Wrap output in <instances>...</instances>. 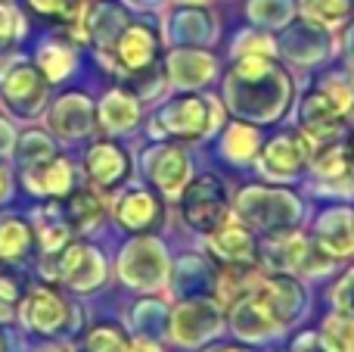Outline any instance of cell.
<instances>
[{
	"label": "cell",
	"instance_id": "cell-38",
	"mask_svg": "<svg viewBox=\"0 0 354 352\" xmlns=\"http://www.w3.org/2000/svg\"><path fill=\"white\" fill-rule=\"evenodd\" d=\"M289 352H333V349L326 346L324 337H320L317 331H305V334L295 337V343H292V349Z\"/></svg>",
	"mask_w": 354,
	"mask_h": 352
},
{
	"label": "cell",
	"instance_id": "cell-37",
	"mask_svg": "<svg viewBox=\"0 0 354 352\" xmlns=\"http://www.w3.org/2000/svg\"><path fill=\"white\" fill-rule=\"evenodd\" d=\"M333 303H336L339 312H348V315H354V268H351V272H345L342 281L333 287Z\"/></svg>",
	"mask_w": 354,
	"mask_h": 352
},
{
	"label": "cell",
	"instance_id": "cell-23",
	"mask_svg": "<svg viewBox=\"0 0 354 352\" xmlns=\"http://www.w3.org/2000/svg\"><path fill=\"white\" fill-rule=\"evenodd\" d=\"M62 209H66V218H68V225H72V231L87 234V231L100 228V222L106 218L109 206H106V197L100 193V187L91 184V187H75L66 197Z\"/></svg>",
	"mask_w": 354,
	"mask_h": 352
},
{
	"label": "cell",
	"instance_id": "cell-14",
	"mask_svg": "<svg viewBox=\"0 0 354 352\" xmlns=\"http://www.w3.org/2000/svg\"><path fill=\"white\" fill-rule=\"evenodd\" d=\"M205 247L221 265H255L261 259L252 228L236 215H230L221 228L205 234Z\"/></svg>",
	"mask_w": 354,
	"mask_h": 352
},
{
	"label": "cell",
	"instance_id": "cell-15",
	"mask_svg": "<svg viewBox=\"0 0 354 352\" xmlns=\"http://www.w3.org/2000/svg\"><path fill=\"white\" fill-rule=\"evenodd\" d=\"M97 125V106L87 94L81 91H68L50 106L47 116V128L50 134L62 137V141H81L87 137Z\"/></svg>",
	"mask_w": 354,
	"mask_h": 352
},
{
	"label": "cell",
	"instance_id": "cell-6",
	"mask_svg": "<svg viewBox=\"0 0 354 352\" xmlns=\"http://www.w3.org/2000/svg\"><path fill=\"white\" fill-rule=\"evenodd\" d=\"M168 249L156 237H137L118 256V274L134 290H156L168 278Z\"/></svg>",
	"mask_w": 354,
	"mask_h": 352
},
{
	"label": "cell",
	"instance_id": "cell-40",
	"mask_svg": "<svg viewBox=\"0 0 354 352\" xmlns=\"http://www.w3.org/2000/svg\"><path fill=\"white\" fill-rule=\"evenodd\" d=\"M16 150V128L10 118L0 116V156H10Z\"/></svg>",
	"mask_w": 354,
	"mask_h": 352
},
{
	"label": "cell",
	"instance_id": "cell-5",
	"mask_svg": "<svg viewBox=\"0 0 354 352\" xmlns=\"http://www.w3.org/2000/svg\"><path fill=\"white\" fill-rule=\"evenodd\" d=\"M180 212L183 222L196 231V234H212L214 228L233 215L227 191L214 175H202V178H189L187 187L180 191Z\"/></svg>",
	"mask_w": 354,
	"mask_h": 352
},
{
	"label": "cell",
	"instance_id": "cell-18",
	"mask_svg": "<svg viewBox=\"0 0 354 352\" xmlns=\"http://www.w3.org/2000/svg\"><path fill=\"white\" fill-rule=\"evenodd\" d=\"M22 181L31 193L37 197H68V193L78 187V178H75V166L66 159V156H53V159L41 162V166L22 168Z\"/></svg>",
	"mask_w": 354,
	"mask_h": 352
},
{
	"label": "cell",
	"instance_id": "cell-29",
	"mask_svg": "<svg viewBox=\"0 0 354 352\" xmlns=\"http://www.w3.org/2000/svg\"><path fill=\"white\" fill-rule=\"evenodd\" d=\"M324 337V343L333 352H354V315L348 312H333L324 318V328L317 331Z\"/></svg>",
	"mask_w": 354,
	"mask_h": 352
},
{
	"label": "cell",
	"instance_id": "cell-13",
	"mask_svg": "<svg viewBox=\"0 0 354 352\" xmlns=\"http://www.w3.org/2000/svg\"><path fill=\"white\" fill-rule=\"evenodd\" d=\"M308 156H311V150H308L301 131H289V134L274 137L258 153V172L268 181H295L301 168L308 166Z\"/></svg>",
	"mask_w": 354,
	"mask_h": 352
},
{
	"label": "cell",
	"instance_id": "cell-46",
	"mask_svg": "<svg viewBox=\"0 0 354 352\" xmlns=\"http://www.w3.org/2000/svg\"><path fill=\"white\" fill-rule=\"evenodd\" d=\"M131 6H140V10H153V6H159V0H128Z\"/></svg>",
	"mask_w": 354,
	"mask_h": 352
},
{
	"label": "cell",
	"instance_id": "cell-4",
	"mask_svg": "<svg viewBox=\"0 0 354 352\" xmlns=\"http://www.w3.org/2000/svg\"><path fill=\"white\" fill-rule=\"evenodd\" d=\"M221 125V106L212 97L187 94L162 106L159 118L153 122V134H168L177 141H199Z\"/></svg>",
	"mask_w": 354,
	"mask_h": 352
},
{
	"label": "cell",
	"instance_id": "cell-47",
	"mask_svg": "<svg viewBox=\"0 0 354 352\" xmlns=\"http://www.w3.org/2000/svg\"><path fill=\"white\" fill-rule=\"evenodd\" d=\"M10 346H12V340L3 334V331H0V352H10Z\"/></svg>",
	"mask_w": 354,
	"mask_h": 352
},
{
	"label": "cell",
	"instance_id": "cell-26",
	"mask_svg": "<svg viewBox=\"0 0 354 352\" xmlns=\"http://www.w3.org/2000/svg\"><path fill=\"white\" fill-rule=\"evenodd\" d=\"M35 243V228L31 222L19 215H0V259L3 262H22Z\"/></svg>",
	"mask_w": 354,
	"mask_h": 352
},
{
	"label": "cell",
	"instance_id": "cell-16",
	"mask_svg": "<svg viewBox=\"0 0 354 352\" xmlns=\"http://www.w3.org/2000/svg\"><path fill=\"white\" fill-rule=\"evenodd\" d=\"M131 172V159L118 143L97 141L84 156V175L100 191H115Z\"/></svg>",
	"mask_w": 354,
	"mask_h": 352
},
{
	"label": "cell",
	"instance_id": "cell-10",
	"mask_svg": "<svg viewBox=\"0 0 354 352\" xmlns=\"http://www.w3.org/2000/svg\"><path fill=\"white\" fill-rule=\"evenodd\" d=\"M72 303L62 297L59 290H53L50 284H37L31 290L22 293L19 299V318L28 331L35 334H56V331H68L72 324Z\"/></svg>",
	"mask_w": 354,
	"mask_h": 352
},
{
	"label": "cell",
	"instance_id": "cell-49",
	"mask_svg": "<svg viewBox=\"0 0 354 352\" xmlns=\"http://www.w3.org/2000/svg\"><path fill=\"white\" fill-rule=\"evenodd\" d=\"M177 3H183V6H205L208 0H177Z\"/></svg>",
	"mask_w": 354,
	"mask_h": 352
},
{
	"label": "cell",
	"instance_id": "cell-27",
	"mask_svg": "<svg viewBox=\"0 0 354 352\" xmlns=\"http://www.w3.org/2000/svg\"><path fill=\"white\" fill-rule=\"evenodd\" d=\"M258 147H261V134H258L255 125L249 122H233L227 125L224 137H221V150L230 162L243 166V162H255Z\"/></svg>",
	"mask_w": 354,
	"mask_h": 352
},
{
	"label": "cell",
	"instance_id": "cell-9",
	"mask_svg": "<svg viewBox=\"0 0 354 352\" xmlns=\"http://www.w3.org/2000/svg\"><path fill=\"white\" fill-rule=\"evenodd\" d=\"M47 85L41 69L25 56H12L6 69L0 72V94L19 116H37L41 106L47 103Z\"/></svg>",
	"mask_w": 354,
	"mask_h": 352
},
{
	"label": "cell",
	"instance_id": "cell-19",
	"mask_svg": "<svg viewBox=\"0 0 354 352\" xmlns=\"http://www.w3.org/2000/svg\"><path fill=\"white\" fill-rule=\"evenodd\" d=\"M115 218L122 228L143 234L162 225V200L149 193L147 187H128L115 203Z\"/></svg>",
	"mask_w": 354,
	"mask_h": 352
},
{
	"label": "cell",
	"instance_id": "cell-42",
	"mask_svg": "<svg viewBox=\"0 0 354 352\" xmlns=\"http://www.w3.org/2000/svg\"><path fill=\"white\" fill-rule=\"evenodd\" d=\"M10 191H12V181H10V172H6V166L0 162V203H3L6 197H10Z\"/></svg>",
	"mask_w": 354,
	"mask_h": 352
},
{
	"label": "cell",
	"instance_id": "cell-17",
	"mask_svg": "<svg viewBox=\"0 0 354 352\" xmlns=\"http://www.w3.org/2000/svg\"><path fill=\"white\" fill-rule=\"evenodd\" d=\"M165 72L177 87H202L218 75V60L202 47H177L165 56Z\"/></svg>",
	"mask_w": 354,
	"mask_h": 352
},
{
	"label": "cell",
	"instance_id": "cell-7",
	"mask_svg": "<svg viewBox=\"0 0 354 352\" xmlns=\"http://www.w3.org/2000/svg\"><path fill=\"white\" fill-rule=\"evenodd\" d=\"M249 297L258 299V303L264 306V312H268L283 331L292 328L308 309L305 287H301V281L292 278L289 272H270V274L261 272V278H258V284L252 287Z\"/></svg>",
	"mask_w": 354,
	"mask_h": 352
},
{
	"label": "cell",
	"instance_id": "cell-1",
	"mask_svg": "<svg viewBox=\"0 0 354 352\" xmlns=\"http://www.w3.org/2000/svg\"><path fill=\"white\" fill-rule=\"evenodd\" d=\"M227 109L249 122H277L292 100V75L274 56L236 60L224 81Z\"/></svg>",
	"mask_w": 354,
	"mask_h": 352
},
{
	"label": "cell",
	"instance_id": "cell-45",
	"mask_svg": "<svg viewBox=\"0 0 354 352\" xmlns=\"http://www.w3.org/2000/svg\"><path fill=\"white\" fill-rule=\"evenodd\" d=\"M10 318H12V306L0 299V324H6V322H10Z\"/></svg>",
	"mask_w": 354,
	"mask_h": 352
},
{
	"label": "cell",
	"instance_id": "cell-39",
	"mask_svg": "<svg viewBox=\"0 0 354 352\" xmlns=\"http://www.w3.org/2000/svg\"><path fill=\"white\" fill-rule=\"evenodd\" d=\"M22 284H19V278L16 274H6V272H0V299H3V303H19V299H22Z\"/></svg>",
	"mask_w": 354,
	"mask_h": 352
},
{
	"label": "cell",
	"instance_id": "cell-50",
	"mask_svg": "<svg viewBox=\"0 0 354 352\" xmlns=\"http://www.w3.org/2000/svg\"><path fill=\"white\" fill-rule=\"evenodd\" d=\"M348 72H351V81H354V56L348 60Z\"/></svg>",
	"mask_w": 354,
	"mask_h": 352
},
{
	"label": "cell",
	"instance_id": "cell-3",
	"mask_svg": "<svg viewBox=\"0 0 354 352\" xmlns=\"http://www.w3.org/2000/svg\"><path fill=\"white\" fill-rule=\"evenodd\" d=\"M41 272L47 281H59L78 293H93L106 284L103 253L84 240H68L62 249L47 253L41 262Z\"/></svg>",
	"mask_w": 354,
	"mask_h": 352
},
{
	"label": "cell",
	"instance_id": "cell-44",
	"mask_svg": "<svg viewBox=\"0 0 354 352\" xmlns=\"http://www.w3.org/2000/svg\"><path fill=\"white\" fill-rule=\"evenodd\" d=\"M202 352H249L245 346H233V343H218V346H205Z\"/></svg>",
	"mask_w": 354,
	"mask_h": 352
},
{
	"label": "cell",
	"instance_id": "cell-34",
	"mask_svg": "<svg viewBox=\"0 0 354 352\" xmlns=\"http://www.w3.org/2000/svg\"><path fill=\"white\" fill-rule=\"evenodd\" d=\"M128 349V334L118 324H97L87 334V352H124Z\"/></svg>",
	"mask_w": 354,
	"mask_h": 352
},
{
	"label": "cell",
	"instance_id": "cell-11",
	"mask_svg": "<svg viewBox=\"0 0 354 352\" xmlns=\"http://www.w3.org/2000/svg\"><path fill=\"white\" fill-rule=\"evenodd\" d=\"M109 60L118 78L143 72V69L156 66V60H159V35L147 22H128L122 28V35L115 37V44H112Z\"/></svg>",
	"mask_w": 354,
	"mask_h": 352
},
{
	"label": "cell",
	"instance_id": "cell-33",
	"mask_svg": "<svg viewBox=\"0 0 354 352\" xmlns=\"http://www.w3.org/2000/svg\"><path fill=\"white\" fill-rule=\"evenodd\" d=\"M274 53H277L274 37L258 28L243 31V35L233 41V56H236V60H255V56H274Z\"/></svg>",
	"mask_w": 354,
	"mask_h": 352
},
{
	"label": "cell",
	"instance_id": "cell-21",
	"mask_svg": "<svg viewBox=\"0 0 354 352\" xmlns=\"http://www.w3.org/2000/svg\"><path fill=\"white\" fill-rule=\"evenodd\" d=\"M230 328L239 340H249V343H264V340H270V337L283 334L280 324L252 297H243L239 303L230 306Z\"/></svg>",
	"mask_w": 354,
	"mask_h": 352
},
{
	"label": "cell",
	"instance_id": "cell-31",
	"mask_svg": "<svg viewBox=\"0 0 354 352\" xmlns=\"http://www.w3.org/2000/svg\"><path fill=\"white\" fill-rule=\"evenodd\" d=\"M301 12L305 19L324 25V28H333V25L345 22L351 12V0H301Z\"/></svg>",
	"mask_w": 354,
	"mask_h": 352
},
{
	"label": "cell",
	"instance_id": "cell-20",
	"mask_svg": "<svg viewBox=\"0 0 354 352\" xmlns=\"http://www.w3.org/2000/svg\"><path fill=\"white\" fill-rule=\"evenodd\" d=\"M317 247L330 253L333 259H348L354 256V209L348 206H333L317 218Z\"/></svg>",
	"mask_w": 354,
	"mask_h": 352
},
{
	"label": "cell",
	"instance_id": "cell-41",
	"mask_svg": "<svg viewBox=\"0 0 354 352\" xmlns=\"http://www.w3.org/2000/svg\"><path fill=\"white\" fill-rule=\"evenodd\" d=\"M124 352H162V346L149 334H140V337H134V340H128V349Z\"/></svg>",
	"mask_w": 354,
	"mask_h": 352
},
{
	"label": "cell",
	"instance_id": "cell-24",
	"mask_svg": "<svg viewBox=\"0 0 354 352\" xmlns=\"http://www.w3.org/2000/svg\"><path fill=\"white\" fill-rule=\"evenodd\" d=\"M31 228H35V237L41 240L44 256L56 253V249H62L68 240H72V225H68L62 203L37 206L35 215H31Z\"/></svg>",
	"mask_w": 354,
	"mask_h": 352
},
{
	"label": "cell",
	"instance_id": "cell-36",
	"mask_svg": "<svg viewBox=\"0 0 354 352\" xmlns=\"http://www.w3.org/2000/svg\"><path fill=\"white\" fill-rule=\"evenodd\" d=\"M165 318V309H162L156 299H143L140 306L134 309V315H131V322H134L137 331H143V334H149V331H156V324Z\"/></svg>",
	"mask_w": 354,
	"mask_h": 352
},
{
	"label": "cell",
	"instance_id": "cell-35",
	"mask_svg": "<svg viewBox=\"0 0 354 352\" xmlns=\"http://www.w3.org/2000/svg\"><path fill=\"white\" fill-rule=\"evenodd\" d=\"M22 37V16L10 3H0V56Z\"/></svg>",
	"mask_w": 354,
	"mask_h": 352
},
{
	"label": "cell",
	"instance_id": "cell-2",
	"mask_svg": "<svg viewBox=\"0 0 354 352\" xmlns=\"http://www.w3.org/2000/svg\"><path fill=\"white\" fill-rule=\"evenodd\" d=\"M236 215L249 228L268 231V234H286V231H295V225L301 222V203L295 193L280 191V187L252 184L239 191Z\"/></svg>",
	"mask_w": 354,
	"mask_h": 352
},
{
	"label": "cell",
	"instance_id": "cell-32",
	"mask_svg": "<svg viewBox=\"0 0 354 352\" xmlns=\"http://www.w3.org/2000/svg\"><path fill=\"white\" fill-rule=\"evenodd\" d=\"M249 19L264 28H280L292 19V0H249Z\"/></svg>",
	"mask_w": 354,
	"mask_h": 352
},
{
	"label": "cell",
	"instance_id": "cell-28",
	"mask_svg": "<svg viewBox=\"0 0 354 352\" xmlns=\"http://www.w3.org/2000/svg\"><path fill=\"white\" fill-rule=\"evenodd\" d=\"M16 156L22 162V168H31V166H41V162L53 159L56 156V143L47 131H25L22 137H16Z\"/></svg>",
	"mask_w": 354,
	"mask_h": 352
},
{
	"label": "cell",
	"instance_id": "cell-22",
	"mask_svg": "<svg viewBox=\"0 0 354 352\" xmlns=\"http://www.w3.org/2000/svg\"><path fill=\"white\" fill-rule=\"evenodd\" d=\"M97 118H100V125H103V131H109V134L134 131L137 125H140V97L115 87V91H109L97 103Z\"/></svg>",
	"mask_w": 354,
	"mask_h": 352
},
{
	"label": "cell",
	"instance_id": "cell-30",
	"mask_svg": "<svg viewBox=\"0 0 354 352\" xmlns=\"http://www.w3.org/2000/svg\"><path fill=\"white\" fill-rule=\"evenodd\" d=\"M317 91L336 106V112L342 118L348 116V112H354V81L351 78H345V75H339V72L324 75V78L317 81Z\"/></svg>",
	"mask_w": 354,
	"mask_h": 352
},
{
	"label": "cell",
	"instance_id": "cell-43",
	"mask_svg": "<svg viewBox=\"0 0 354 352\" xmlns=\"http://www.w3.org/2000/svg\"><path fill=\"white\" fill-rule=\"evenodd\" d=\"M35 352H75L72 343H66V340H53V343H44V346H37Z\"/></svg>",
	"mask_w": 354,
	"mask_h": 352
},
{
	"label": "cell",
	"instance_id": "cell-25",
	"mask_svg": "<svg viewBox=\"0 0 354 352\" xmlns=\"http://www.w3.org/2000/svg\"><path fill=\"white\" fill-rule=\"evenodd\" d=\"M35 66L41 69V75L47 81H62L72 75V69L78 66V56H75V47L66 44L62 37H50L37 47V60Z\"/></svg>",
	"mask_w": 354,
	"mask_h": 352
},
{
	"label": "cell",
	"instance_id": "cell-8",
	"mask_svg": "<svg viewBox=\"0 0 354 352\" xmlns=\"http://www.w3.org/2000/svg\"><path fill=\"white\" fill-rule=\"evenodd\" d=\"M221 328H224V315H221L218 299H205V297L180 299L174 306V312L168 315V334H171V340L189 349L212 340L214 334H221Z\"/></svg>",
	"mask_w": 354,
	"mask_h": 352
},
{
	"label": "cell",
	"instance_id": "cell-48",
	"mask_svg": "<svg viewBox=\"0 0 354 352\" xmlns=\"http://www.w3.org/2000/svg\"><path fill=\"white\" fill-rule=\"evenodd\" d=\"M348 166H351V175H354V134L348 137Z\"/></svg>",
	"mask_w": 354,
	"mask_h": 352
},
{
	"label": "cell",
	"instance_id": "cell-12",
	"mask_svg": "<svg viewBox=\"0 0 354 352\" xmlns=\"http://www.w3.org/2000/svg\"><path fill=\"white\" fill-rule=\"evenodd\" d=\"M143 172H147V178L171 200L180 197L187 181L193 178L189 156L183 153L177 143H156V147H149L147 156H143Z\"/></svg>",
	"mask_w": 354,
	"mask_h": 352
}]
</instances>
